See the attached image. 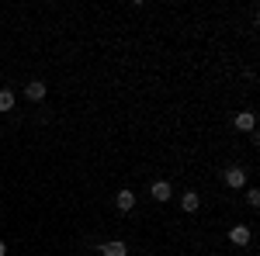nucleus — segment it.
Returning <instances> with one entry per match:
<instances>
[{
  "mask_svg": "<svg viewBox=\"0 0 260 256\" xmlns=\"http://www.w3.org/2000/svg\"><path fill=\"white\" fill-rule=\"evenodd\" d=\"M243 194H246V204H250V208H260V191L257 187H243Z\"/></svg>",
  "mask_w": 260,
  "mask_h": 256,
  "instance_id": "9",
  "label": "nucleus"
},
{
  "mask_svg": "<svg viewBox=\"0 0 260 256\" xmlns=\"http://www.w3.org/2000/svg\"><path fill=\"white\" fill-rule=\"evenodd\" d=\"M0 256H7V242L4 239H0Z\"/></svg>",
  "mask_w": 260,
  "mask_h": 256,
  "instance_id": "11",
  "label": "nucleus"
},
{
  "mask_svg": "<svg viewBox=\"0 0 260 256\" xmlns=\"http://www.w3.org/2000/svg\"><path fill=\"white\" fill-rule=\"evenodd\" d=\"M0 111H14V94L11 90H0Z\"/></svg>",
  "mask_w": 260,
  "mask_h": 256,
  "instance_id": "10",
  "label": "nucleus"
},
{
  "mask_svg": "<svg viewBox=\"0 0 260 256\" xmlns=\"http://www.w3.org/2000/svg\"><path fill=\"white\" fill-rule=\"evenodd\" d=\"M101 256H128V242L108 239V242H101Z\"/></svg>",
  "mask_w": 260,
  "mask_h": 256,
  "instance_id": "4",
  "label": "nucleus"
},
{
  "mask_svg": "<svg viewBox=\"0 0 260 256\" xmlns=\"http://www.w3.org/2000/svg\"><path fill=\"white\" fill-rule=\"evenodd\" d=\"M180 208H184L187 215H194V211L201 208V197H198V191H184V194H180Z\"/></svg>",
  "mask_w": 260,
  "mask_h": 256,
  "instance_id": "7",
  "label": "nucleus"
},
{
  "mask_svg": "<svg viewBox=\"0 0 260 256\" xmlns=\"http://www.w3.org/2000/svg\"><path fill=\"white\" fill-rule=\"evenodd\" d=\"M222 180H225V187H233V191H243V187H246V170H243V166H225Z\"/></svg>",
  "mask_w": 260,
  "mask_h": 256,
  "instance_id": "1",
  "label": "nucleus"
},
{
  "mask_svg": "<svg viewBox=\"0 0 260 256\" xmlns=\"http://www.w3.org/2000/svg\"><path fill=\"white\" fill-rule=\"evenodd\" d=\"M45 94H49V83H45V80H28V83H24V97L31 100V104L45 100Z\"/></svg>",
  "mask_w": 260,
  "mask_h": 256,
  "instance_id": "2",
  "label": "nucleus"
},
{
  "mask_svg": "<svg viewBox=\"0 0 260 256\" xmlns=\"http://www.w3.org/2000/svg\"><path fill=\"white\" fill-rule=\"evenodd\" d=\"M233 125H236V132H253L257 128V118H253V111H240L233 118Z\"/></svg>",
  "mask_w": 260,
  "mask_h": 256,
  "instance_id": "5",
  "label": "nucleus"
},
{
  "mask_svg": "<svg viewBox=\"0 0 260 256\" xmlns=\"http://www.w3.org/2000/svg\"><path fill=\"white\" fill-rule=\"evenodd\" d=\"M250 239H253L250 225H233V229H229V242H233V246H250Z\"/></svg>",
  "mask_w": 260,
  "mask_h": 256,
  "instance_id": "3",
  "label": "nucleus"
},
{
  "mask_svg": "<svg viewBox=\"0 0 260 256\" xmlns=\"http://www.w3.org/2000/svg\"><path fill=\"white\" fill-rule=\"evenodd\" d=\"M115 204H118V211H132V208H136V194L125 187V191H118V194H115Z\"/></svg>",
  "mask_w": 260,
  "mask_h": 256,
  "instance_id": "8",
  "label": "nucleus"
},
{
  "mask_svg": "<svg viewBox=\"0 0 260 256\" xmlns=\"http://www.w3.org/2000/svg\"><path fill=\"white\" fill-rule=\"evenodd\" d=\"M149 194H153V201H170V197H174V187H170V184H167V180H156V184H153V187H149Z\"/></svg>",
  "mask_w": 260,
  "mask_h": 256,
  "instance_id": "6",
  "label": "nucleus"
}]
</instances>
